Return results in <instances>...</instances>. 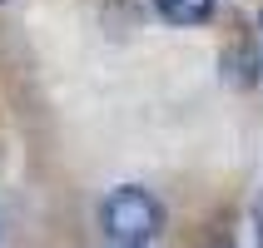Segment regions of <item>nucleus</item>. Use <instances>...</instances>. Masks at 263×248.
Wrapping results in <instances>:
<instances>
[{
  "instance_id": "obj_1",
  "label": "nucleus",
  "mask_w": 263,
  "mask_h": 248,
  "mask_svg": "<svg viewBox=\"0 0 263 248\" xmlns=\"http://www.w3.org/2000/svg\"><path fill=\"white\" fill-rule=\"evenodd\" d=\"M100 223H104V234L115 238V243L149 248V238L164 228V204L149 189H139V184H124V189H115L100 204Z\"/></svg>"
},
{
  "instance_id": "obj_4",
  "label": "nucleus",
  "mask_w": 263,
  "mask_h": 248,
  "mask_svg": "<svg viewBox=\"0 0 263 248\" xmlns=\"http://www.w3.org/2000/svg\"><path fill=\"white\" fill-rule=\"evenodd\" d=\"M115 248H129V243H115Z\"/></svg>"
},
{
  "instance_id": "obj_3",
  "label": "nucleus",
  "mask_w": 263,
  "mask_h": 248,
  "mask_svg": "<svg viewBox=\"0 0 263 248\" xmlns=\"http://www.w3.org/2000/svg\"><path fill=\"white\" fill-rule=\"evenodd\" d=\"M209 248H238V243H234V238H214Z\"/></svg>"
},
{
  "instance_id": "obj_2",
  "label": "nucleus",
  "mask_w": 263,
  "mask_h": 248,
  "mask_svg": "<svg viewBox=\"0 0 263 248\" xmlns=\"http://www.w3.org/2000/svg\"><path fill=\"white\" fill-rule=\"evenodd\" d=\"M154 10L169 25H204L209 15H214V0H154Z\"/></svg>"
}]
</instances>
